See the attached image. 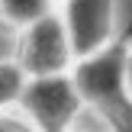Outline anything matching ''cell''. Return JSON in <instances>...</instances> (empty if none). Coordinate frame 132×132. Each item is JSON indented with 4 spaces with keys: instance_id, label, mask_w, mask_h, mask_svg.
I'll use <instances>...</instances> for the list:
<instances>
[{
    "instance_id": "1",
    "label": "cell",
    "mask_w": 132,
    "mask_h": 132,
    "mask_svg": "<svg viewBox=\"0 0 132 132\" xmlns=\"http://www.w3.org/2000/svg\"><path fill=\"white\" fill-rule=\"evenodd\" d=\"M132 45V29L116 36L103 52L74 61V77L84 103L100 113L110 132H132V90L126 84V55Z\"/></svg>"
},
{
    "instance_id": "2",
    "label": "cell",
    "mask_w": 132,
    "mask_h": 132,
    "mask_svg": "<svg viewBox=\"0 0 132 132\" xmlns=\"http://www.w3.org/2000/svg\"><path fill=\"white\" fill-rule=\"evenodd\" d=\"M19 106L36 122L39 132H68L87 103L77 87L74 71H61V74L29 77L19 97Z\"/></svg>"
},
{
    "instance_id": "3",
    "label": "cell",
    "mask_w": 132,
    "mask_h": 132,
    "mask_svg": "<svg viewBox=\"0 0 132 132\" xmlns=\"http://www.w3.org/2000/svg\"><path fill=\"white\" fill-rule=\"evenodd\" d=\"M23 39H19V58L16 61L26 68L29 77L39 74H61L71 71L77 61L74 45H71L68 26H64L61 13H48V16L36 19L32 26H26Z\"/></svg>"
},
{
    "instance_id": "4",
    "label": "cell",
    "mask_w": 132,
    "mask_h": 132,
    "mask_svg": "<svg viewBox=\"0 0 132 132\" xmlns=\"http://www.w3.org/2000/svg\"><path fill=\"white\" fill-rule=\"evenodd\" d=\"M61 19L77 58L97 55L116 39V0H61Z\"/></svg>"
},
{
    "instance_id": "5",
    "label": "cell",
    "mask_w": 132,
    "mask_h": 132,
    "mask_svg": "<svg viewBox=\"0 0 132 132\" xmlns=\"http://www.w3.org/2000/svg\"><path fill=\"white\" fill-rule=\"evenodd\" d=\"M48 13H55V0H0V16L13 29H26Z\"/></svg>"
},
{
    "instance_id": "6",
    "label": "cell",
    "mask_w": 132,
    "mask_h": 132,
    "mask_svg": "<svg viewBox=\"0 0 132 132\" xmlns=\"http://www.w3.org/2000/svg\"><path fill=\"white\" fill-rule=\"evenodd\" d=\"M26 68L13 58V61H0V110H10V106H19V97L26 90Z\"/></svg>"
},
{
    "instance_id": "7",
    "label": "cell",
    "mask_w": 132,
    "mask_h": 132,
    "mask_svg": "<svg viewBox=\"0 0 132 132\" xmlns=\"http://www.w3.org/2000/svg\"><path fill=\"white\" fill-rule=\"evenodd\" d=\"M0 132H39L36 122L29 119V116H10L6 110H0Z\"/></svg>"
},
{
    "instance_id": "8",
    "label": "cell",
    "mask_w": 132,
    "mask_h": 132,
    "mask_svg": "<svg viewBox=\"0 0 132 132\" xmlns=\"http://www.w3.org/2000/svg\"><path fill=\"white\" fill-rule=\"evenodd\" d=\"M126 84L132 90V45H129V55H126Z\"/></svg>"
},
{
    "instance_id": "9",
    "label": "cell",
    "mask_w": 132,
    "mask_h": 132,
    "mask_svg": "<svg viewBox=\"0 0 132 132\" xmlns=\"http://www.w3.org/2000/svg\"><path fill=\"white\" fill-rule=\"evenodd\" d=\"M68 132H77V129H68Z\"/></svg>"
}]
</instances>
